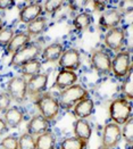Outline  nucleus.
<instances>
[{
	"instance_id": "1",
	"label": "nucleus",
	"mask_w": 133,
	"mask_h": 149,
	"mask_svg": "<svg viewBox=\"0 0 133 149\" xmlns=\"http://www.w3.org/2000/svg\"><path fill=\"white\" fill-rule=\"evenodd\" d=\"M88 97H89V92L85 88H83L81 84H73L71 87L61 90L59 93L58 102L61 107L65 109H70L74 107L79 101Z\"/></svg>"
},
{
	"instance_id": "2",
	"label": "nucleus",
	"mask_w": 133,
	"mask_h": 149,
	"mask_svg": "<svg viewBox=\"0 0 133 149\" xmlns=\"http://www.w3.org/2000/svg\"><path fill=\"white\" fill-rule=\"evenodd\" d=\"M132 115V105L131 101L125 98H118L113 100L109 105V117L113 123L123 125Z\"/></svg>"
},
{
	"instance_id": "3",
	"label": "nucleus",
	"mask_w": 133,
	"mask_h": 149,
	"mask_svg": "<svg viewBox=\"0 0 133 149\" xmlns=\"http://www.w3.org/2000/svg\"><path fill=\"white\" fill-rule=\"evenodd\" d=\"M36 105L40 112V115L47 118L49 122L54 121L61 112V106H59L58 99H56L50 93L40 95L38 99L36 100Z\"/></svg>"
},
{
	"instance_id": "4",
	"label": "nucleus",
	"mask_w": 133,
	"mask_h": 149,
	"mask_svg": "<svg viewBox=\"0 0 133 149\" xmlns=\"http://www.w3.org/2000/svg\"><path fill=\"white\" fill-rule=\"evenodd\" d=\"M42 52L41 47H39L38 45H33V43H29L27 46H25L24 48L19 49L16 51L14 55H12L10 62H9V66L12 67H21L27 62L32 61V59H36Z\"/></svg>"
},
{
	"instance_id": "5",
	"label": "nucleus",
	"mask_w": 133,
	"mask_h": 149,
	"mask_svg": "<svg viewBox=\"0 0 133 149\" xmlns=\"http://www.w3.org/2000/svg\"><path fill=\"white\" fill-rule=\"evenodd\" d=\"M131 56L126 50H121L111 59V72L118 79H124L132 71Z\"/></svg>"
},
{
	"instance_id": "6",
	"label": "nucleus",
	"mask_w": 133,
	"mask_h": 149,
	"mask_svg": "<svg viewBox=\"0 0 133 149\" xmlns=\"http://www.w3.org/2000/svg\"><path fill=\"white\" fill-rule=\"evenodd\" d=\"M7 93L12 100L22 104L26 100L27 96V81L23 76H14L7 83Z\"/></svg>"
},
{
	"instance_id": "7",
	"label": "nucleus",
	"mask_w": 133,
	"mask_h": 149,
	"mask_svg": "<svg viewBox=\"0 0 133 149\" xmlns=\"http://www.w3.org/2000/svg\"><path fill=\"white\" fill-rule=\"evenodd\" d=\"M126 41V33L124 29L120 26L110 29L105 34V45L111 51H115L116 54L120 52L124 47Z\"/></svg>"
},
{
	"instance_id": "8",
	"label": "nucleus",
	"mask_w": 133,
	"mask_h": 149,
	"mask_svg": "<svg viewBox=\"0 0 133 149\" xmlns=\"http://www.w3.org/2000/svg\"><path fill=\"white\" fill-rule=\"evenodd\" d=\"M122 140V132L120 125L115 123H108L105 125L102 130V137H101V145L102 147L108 149L116 148Z\"/></svg>"
},
{
	"instance_id": "9",
	"label": "nucleus",
	"mask_w": 133,
	"mask_h": 149,
	"mask_svg": "<svg viewBox=\"0 0 133 149\" xmlns=\"http://www.w3.org/2000/svg\"><path fill=\"white\" fill-rule=\"evenodd\" d=\"M91 65L100 75H107L111 72V58L104 50H95L92 52Z\"/></svg>"
},
{
	"instance_id": "10",
	"label": "nucleus",
	"mask_w": 133,
	"mask_h": 149,
	"mask_svg": "<svg viewBox=\"0 0 133 149\" xmlns=\"http://www.w3.org/2000/svg\"><path fill=\"white\" fill-rule=\"evenodd\" d=\"M58 65L61 70H67L75 72L81 66V54L75 48L65 49L61 54V58L58 59Z\"/></svg>"
},
{
	"instance_id": "11",
	"label": "nucleus",
	"mask_w": 133,
	"mask_h": 149,
	"mask_svg": "<svg viewBox=\"0 0 133 149\" xmlns=\"http://www.w3.org/2000/svg\"><path fill=\"white\" fill-rule=\"evenodd\" d=\"M42 13H43V8H42V5L40 2H31V3L24 6L19 10L18 19L21 23H24L27 25L32 21L36 19L38 17H40Z\"/></svg>"
},
{
	"instance_id": "12",
	"label": "nucleus",
	"mask_w": 133,
	"mask_h": 149,
	"mask_svg": "<svg viewBox=\"0 0 133 149\" xmlns=\"http://www.w3.org/2000/svg\"><path fill=\"white\" fill-rule=\"evenodd\" d=\"M48 79L47 73H39L34 76H31L27 81V93L31 96L43 93L48 86Z\"/></svg>"
},
{
	"instance_id": "13",
	"label": "nucleus",
	"mask_w": 133,
	"mask_h": 149,
	"mask_svg": "<svg viewBox=\"0 0 133 149\" xmlns=\"http://www.w3.org/2000/svg\"><path fill=\"white\" fill-rule=\"evenodd\" d=\"M123 15L120 10L117 9H108L106 12L101 14L100 18H99V25L104 29V30H110L114 27H117L121 24Z\"/></svg>"
},
{
	"instance_id": "14",
	"label": "nucleus",
	"mask_w": 133,
	"mask_h": 149,
	"mask_svg": "<svg viewBox=\"0 0 133 149\" xmlns=\"http://www.w3.org/2000/svg\"><path fill=\"white\" fill-rule=\"evenodd\" d=\"M50 127V122L47 118H45L42 115H36L33 116L29 123H27V133L33 136V137H38L45 132L49 131Z\"/></svg>"
},
{
	"instance_id": "15",
	"label": "nucleus",
	"mask_w": 133,
	"mask_h": 149,
	"mask_svg": "<svg viewBox=\"0 0 133 149\" xmlns=\"http://www.w3.org/2000/svg\"><path fill=\"white\" fill-rule=\"evenodd\" d=\"M77 80H79V76L75 72L67 71V70H61L55 79L54 88L61 91L66 88L73 86V84H76Z\"/></svg>"
},
{
	"instance_id": "16",
	"label": "nucleus",
	"mask_w": 133,
	"mask_h": 149,
	"mask_svg": "<svg viewBox=\"0 0 133 149\" xmlns=\"http://www.w3.org/2000/svg\"><path fill=\"white\" fill-rule=\"evenodd\" d=\"M95 112V102L91 98H85V99L79 101L74 107L73 113L74 116L79 120H86L89 118Z\"/></svg>"
},
{
	"instance_id": "17",
	"label": "nucleus",
	"mask_w": 133,
	"mask_h": 149,
	"mask_svg": "<svg viewBox=\"0 0 133 149\" xmlns=\"http://www.w3.org/2000/svg\"><path fill=\"white\" fill-rule=\"evenodd\" d=\"M3 114H5L3 120L8 127L16 129L24 121V112H23V109H21L17 106H13L10 108H8Z\"/></svg>"
},
{
	"instance_id": "18",
	"label": "nucleus",
	"mask_w": 133,
	"mask_h": 149,
	"mask_svg": "<svg viewBox=\"0 0 133 149\" xmlns=\"http://www.w3.org/2000/svg\"><path fill=\"white\" fill-rule=\"evenodd\" d=\"M30 41H31V37L26 32L16 33L12 39V41L9 42V45L6 47L5 54L6 55H14L16 51H18L19 49L24 48L25 46H27L30 43Z\"/></svg>"
},
{
	"instance_id": "19",
	"label": "nucleus",
	"mask_w": 133,
	"mask_h": 149,
	"mask_svg": "<svg viewBox=\"0 0 133 149\" xmlns=\"http://www.w3.org/2000/svg\"><path fill=\"white\" fill-rule=\"evenodd\" d=\"M64 47L59 42H55L47 46L41 52V57L45 63H55L58 62L61 58V54L64 52Z\"/></svg>"
},
{
	"instance_id": "20",
	"label": "nucleus",
	"mask_w": 133,
	"mask_h": 149,
	"mask_svg": "<svg viewBox=\"0 0 133 149\" xmlns=\"http://www.w3.org/2000/svg\"><path fill=\"white\" fill-rule=\"evenodd\" d=\"M73 131H74V137L79 138L83 141H89L92 136V127L90 123L86 120H76L73 125Z\"/></svg>"
},
{
	"instance_id": "21",
	"label": "nucleus",
	"mask_w": 133,
	"mask_h": 149,
	"mask_svg": "<svg viewBox=\"0 0 133 149\" xmlns=\"http://www.w3.org/2000/svg\"><path fill=\"white\" fill-rule=\"evenodd\" d=\"M47 25H48L47 18L43 16H40L26 25V33L30 37H38L47 30Z\"/></svg>"
},
{
	"instance_id": "22",
	"label": "nucleus",
	"mask_w": 133,
	"mask_h": 149,
	"mask_svg": "<svg viewBox=\"0 0 133 149\" xmlns=\"http://www.w3.org/2000/svg\"><path fill=\"white\" fill-rule=\"evenodd\" d=\"M93 22V18H92V15L89 12H81L79 13L74 19H73V26L76 31H80V32H83L85 30H88L91 24Z\"/></svg>"
},
{
	"instance_id": "23",
	"label": "nucleus",
	"mask_w": 133,
	"mask_h": 149,
	"mask_svg": "<svg viewBox=\"0 0 133 149\" xmlns=\"http://www.w3.org/2000/svg\"><path fill=\"white\" fill-rule=\"evenodd\" d=\"M36 149H55L56 145V137L52 132L47 131L40 136H38L36 139Z\"/></svg>"
},
{
	"instance_id": "24",
	"label": "nucleus",
	"mask_w": 133,
	"mask_h": 149,
	"mask_svg": "<svg viewBox=\"0 0 133 149\" xmlns=\"http://www.w3.org/2000/svg\"><path fill=\"white\" fill-rule=\"evenodd\" d=\"M41 67H42V64L41 62L36 58V59H32L30 62H27L26 64H24L23 66H21V73L22 76H34V75L39 74L41 72Z\"/></svg>"
},
{
	"instance_id": "25",
	"label": "nucleus",
	"mask_w": 133,
	"mask_h": 149,
	"mask_svg": "<svg viewBox=\"0 0 133 149\" xmlns=\"http://www.w3.org/2000/svg\"><path fill=\"white\" fill-rule=\"evenodd\" d=\"M88 142L76 137L65 138L61 142V149H86Z\"/></svg>"
},
{
	"instance_id": "26",
	"label": "nucleus",
	"mask_w": 133,
	"mask_h": 149,
	"mask_svg": "<svg viewBox=\"0 0 133 149\" xmlns=\"http://www.w3.org/2000/svg\"><path fill=\"white\" fill-rule=\"evenodd\" d=\"M122 92L125 96V99L131 101L133 98V82H132V71L124 77L122 84Z\"/></svg>"
},
{
	"instance_id": "27",
	"label": "nucleus",
	"mask_w": 133,
	"mask_h": 149,
	"mask_svg": "<svg viewBox=\"0 0 133 149\" xmlns=\"http://www.w3.org/2000/svg\"><path fill=\"white\" fill-rule=\"evenodd\" d=\"M18 149H36V138L27 132L18 138Z\"/></svg>"
},
{
	"instance_id": "28",
	"label": "nucleus",
	"mask_w": 133,
	"mask_h": 149,
	"mask_svg": "<svg viewBox=\"0 0 133 149\" xmlns=\"http://www.w3.org/2000/svg\"><path fill=\"white\" fill-rule=\"evenodd\" d=\"M122 132V138L125 140L126 143L129 145H132L133 141V120L132 117L130 120H127L124 124H123V127L121 129Z\"/></svg>"
},
{
	"instance_id": "29",
	"label": "nucleus",
	"mask_w": 133,
	"mask_h": 149,
	"mask_svg": "<svg viewBox=\"0 0 133 149\" xmlns=\"http://www.w3.org/2000/svg\"><path fill=\"white\" fill-rule=\"evenodd\" d=\"M63 3L64 2L61 1V0H47V1H45L42 8H43V10L47 14L54 15V14H56L63 7Z\"/></svg>"
},
{
	"instance_id": "30",
	"label": "nucleus",
	"mask_w": 133,
	"mask_h": 149,
	"mask_svg": "<svg viewBox=\"0 0 133 149\" xmlns=\"http://www.w3.org/2000/svg\"><path fill=\"white\" fill-rule=\"evenodd\" d=\"M14 36H15V32L12 27H5L0 32V47L6 48L9 45V42L12 41Z\"/></svg>"
},
{
	"instance_id": "31",
	"label": "nucleus",
	"mask_w": 133,
	"mask_h": 149,
	"mask_svg": "<svg viewBox=\"0 0 133 149\" xmlns=\"http://www.w3.org/2000/svg\"><path fill=\"white\" fill-rule=\"evenodd\" d=\"M0 147L2 149H18V138L15 136L5 137L0 142Z\"/></svg>"
},
{
	"instance_id": "32",
	"label": "nucleus",
	"mask_w": 133,
	"mask_h": 149,
	"mask_svg": "<svg viewBox=\"0 0 133 149\" xmlns=\"http://www.w3.org/2000/svg\"><path fill=\"white\" fill-rule=\"evenodd\" d=\"M12 98L7 92L0 93V113H5L8 108H10Z\"/></svg>"
},
{
	"instance_id": "33",
	"label": "nucleus",
	"mask_w": 133,
	"mask_h": 149,
	"mask_svg": "<svg viewBox=\"0 0 133 149\" xmlns=\"http://www.w3.org/2000/svg\"><path fill=\"white\" fill-rule=\"evenodd\" d=\"M15 1L14 0H0V10H7L14 7Z\"/></svg>"
},
{
	"instance_id": "34",
	"label": "nucleus",
	"mask_w": 133,
	"mask_h": 149,
	"mask_svg": "<svg viewBox=\"0 0 133 149\" xmlns=\"http://www.w3.org/2000/svg\"><path fill=\"white\" fill-rule=\"evenodd\" d=\"M7 131H8V126H7V124H6L5 120L0 117V137L3 136Z\"/></svg>"
},
{
	"instance_id": "35",
	"label": "nucleus",
	"mask_w": 133,
	"mask_h": 149,
	"mask_svg": "<svg viewBox=\"0 0 133 149\" xmlns=\"http://www.w3.org/2000/svg\"><path fill=\"white\" fill-rule=\"evenodd\" d=\"M3 29H5V22H3V19L0 17V32H1Z\"/></svg>"
},
{
	"instance_id": "36",
	"label": "nucleus",
	"mask_w": 133,
	"mask_h": 149,
	"mask_svg": "<svg viewBox=\"0 0 133 149\" xmlns=\"http://www.w3.org/2000/svg\"><path fill=\"white\" fill-rule=\"evenodd\" d=\"M97 149H108V148H106V147H102V146H101V147H99V148H97Z\"/></svg>"
},
{
	"instance_id": "37",
	"label": "nucleus",
	"mask_w": 133,
	"mask_h": 149,
	"mask_svg": "<svg viewBox=\"0 0 133 149\" xmlns=\"http://www.w3.org/2000/svg\"><path fill=\"white\" fill-rule=\"evenodd\" d=\"M0 149H2V148H0Z\"/></svg>"
}]
</instances>
